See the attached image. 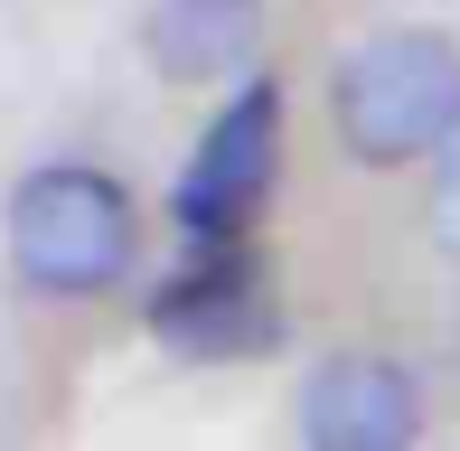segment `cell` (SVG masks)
<instances>
[{"instance_id": "obj_1", "label": "cell", "mask_w": 460, "mask_h": 451, "mask_svg": "<svg viewBox=\"0 0 460 451\" xmlns=\"http://www.w3.org/2000/svg\"><path fill=\"white\" fill-rule=\"evenodd\" d=\"M329 122H339V151L358 170L432 160L460 132V38L423 29V19L358 38L329 75Z\"/></svg>"}, {"instance_id": "obj_2", "label": "cell", "mask_w": 460, "mask_h": 451, "mask_svg": "<svg viewBox=\"0 0 460 451\" xmlns=\"http://www.w3.org/2000/svg\"><path fill=\"white\" fill-rule=\"evenodd\" d=\"M0 235H10V273L29 292H57V301H85V292H113L141 254V217H132V189L94 160H48L10 189L0 208Z\"/></svg>"}, {"instance_id": "obj_3", "label": "cell", "mask_w": 460, "mask_h": 451, "mask_svg": "<svg viewBox=\"0 0 460 451\" xmlns=\"http://www.w3.org/2000/svg\"><path fill=\"white\" fill-rule=\"evenodd\" d=\"M273 170H282V94L254 75V85H235V104L207 122L198 160L179 170L170 226L198 244V254H207V244H244V226H254L263 189H273Z\"/></svg>"}, {"instance_id": "obj_4", "label": "cell", "mask_w": 460, "mask_h": 451, "mask_svg": "<svg viewBox=\"0 0 460 451\" xmlns=\"http://www.w3.org/2000/svg\"><path fill=\"white\" fill-rule=\"evenodd\" d=\"M151 339L179 348V358H263V348L282 339L273 273H263L244 244H207L188 273L160 282V301H151Z\"/></svg>"}, {"instance_id": "obj_5", "label": "cell", "mask_w": 460, "mask_h": 451, "mask_svg": "<svg viewBox=\"0 0 460 451\" xmlns=\"http://www.w3.org/2000/svg\"><path fill=\"white\" fill-rule=\"evenodd\" d=\"M291 414H301V451H413L423 442V385L404 358L339 348L310 367Z\"/></svg>"}, {"instance_id": "obj_6", "label": "cell", "mask_w": 460, "mask_h": 451, "mask_svg": "<svg viewBox=\"0 0 460 451\" xmlns=\"http://www.w3.org/2000/svg\"><path fill=\"white\" fill-rule=\"evenodd\" d=\"M141 57L170 85H235L263 57V0H151L141 10Z\"/></svg>"}, {"instance_id": "obj_7", "label": "cell", "mask_w": 460, "mask_h": 451, "mask_svg": "<svg viewBox=\"0 0 460 451\" xmlns=\"http://www.w3.org/2000/svg\"><path fill=\"white\" fill-rule=\"evenodd\" d=\"M423 226L442 254H460V132L432 151V179H423Z\"/></svg>"}]
</instances>
